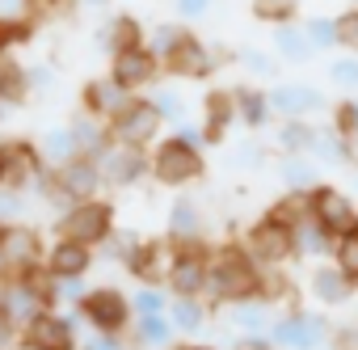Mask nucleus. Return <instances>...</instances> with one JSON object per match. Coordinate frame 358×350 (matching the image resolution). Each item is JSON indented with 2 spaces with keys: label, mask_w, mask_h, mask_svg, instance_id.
<instances>
[{
  "label": "nucleus",
  "mask_w": 358,
  "mask_h": 350,
  "mask_svg": "<svg viewBox=\"0 0 358 350\" xmlns=\"http://www.w3.org/2000/svg\"><path fill=\"white\" fill-rule=\"evenodd\" d=\"M114 228V207L97 195V199H80V203H72L68 211H59V220H55V232L59 237H68V241H80V245H101V237Z\"/></svg>",
  "instance_id": "nucleus-5"
},
{
  "label": "nucleus",
  "mask_w": 358,
  "mask_h": 350,
  "mask_svg": "<svg viewBox=\"0 0 358 350\" xmlns=\"http://www.w3.org/2000/svg\"><path fill=\"white\" fill-rule=\"evenodd\" d=\"M17 342H22V329L9 321V312H5V308H0V350H13Z\"/></svg>",
  "instance_id": "nucleus-55"
},
{
  "label": "nucleus",
  "mask_w": 358,
  "mask_h": 350,
  "mask_svg": "<svg viewBox=\"0 0 358 350\" xmlns=\"http://www.w3.org/2000/svg\"><path fill=\"white\" fill-rule=\"evenodd\" d=\"M72 5H76L80 13H101V9L110 5V0H72Z\"/></svg>",
  "instance_id": "nucleus-57"
},
{
  "label": "nucleus",
  "mask_w": 358,
  "mask_h": 350,
  "mask_svg": "<svg viewBox=\"0 0 358 350\" xmlns=\"http://www.w3.org/2000/svg\"><path fill=\"white\" fill-rule=\"evenodd\" d=\"M0 186H9V148L0 144Z\"/></svg>",
  "instance_id": "nucleus-58"
},
{
  "label": "nucleus",
  "mask_w": 358,
  "mask_h": 350,
  "mask_svg": "<svg viewBox=\"0 0 358 350\" xmlns=\"http://www.w3.org/2000/svg\"><path fill=\"white\" fill-rule=\"evenodd\" d=\"M110 76L122 85V89H148L156 76H160V59L139 43V47H122V51H114L110 55Z\"/></svg>",
  "instance_id": "nucleus-13"
},
{
  "label": "nucleus",
  "mask_w": 358,
  "mask_h": 350,
  "mask_svg": "<svg viewBox=\"0 0 358 350\" xmlns=\"http://www.w3.org/2000/svg\"><path fill=\"white\" fill-rule=\"evenodd\" d=\"M80 316L76 308H43L30 325H22V342L30 350H80Z\"/></svg>",
  "instance_id": "nucleus-6"
},
{
  "label": "nucleus",
  "mask_w": 358,
  "mask_h": 350,
  "mask_svg": "<svg viewBox=\"0 0 358 350\" xmlns=\"http://www.w3.org/2000/svg\"><path fill=\"white\" fill-rule=\"evenodd\" d=\"M173 5H177V13H182L186 22H199V18H207L215 9V0H173Z\"/></svg>",
  "instance_id": "nucleus-53"
},
{
  "label": "nucleus",
  "mask_w": 358,
  "mask_h": 350,
  "mask_svg": "<svg viewBox=\"0 0 358 350\" xmlns=\"http://www.w3.org/2000/svg\"><path fill=\"white\" fill-rule=\"evenodd\" d=\"M26 207H30V195H26V190H17V186H0V224L22 220Z\"/></svg>",
  "instance_id": "nucleus-46"
},
{
  "label": "nucleus",
  "mask_w": 358,
  "mask_h": 350,
  "mask_svg": "<svg viewBox=\"0 0 358 350\" xmlns=\"http://www.w3.org/2000/svg\"><path fill=\"white\" fill-rule=\"evenodd\" d=\"M291 249H295V258H329V253H333V237H329V228L308 211V216H299V220L291 224Z\"/></svg>",
  "instance_id": "nucleus-24"
},
{
  "label": "nucleus",
  "mask_w": 358,
  "mask_h": 350,
  "mask_svg": "<svg viewBox=\"0 0 358 350\" xmlns=\"http://www.w3.org/2000/svg\"><path fill=\"white\" fill-rule=\"evenodd\" d=\"M97 43H106V51H122V47H139L143 43V26L131 18V13H118L106 22V30H97Z\"/></svg>",
  "instance_id": "nucleus-32"
},
{
  "label": "nucleus",
  "mask_w": 358,
  "mask_h": 350,
  "mask_svg": "<svg viewBox=\"0 0 358 350\" xmlns=\"http://www.w3.org/2000/svg\"><path fill=\"white\" fill-rule=\"evenodd\" d=\"M207 274H211V245L190 241V245H173L164 287L169 295H203L207 300Z\"/></svg>",
  "instance_id": "nucleus-4"
},
{
  "label": "nucleus",
  "mask_w": 358,
  "mask_h": 350,
  "mask_svg": "<svg viewBox=\"0 0 358 350\" xmlns=\"http://www.w3.org/2000/svg\"><path fill=\"white\" fill-rule=\"evenodd\" d=\"M80 350H131L127 342H122V333H89L85 342H80Z\"/></svg>",
  "instance_id": "nucleus-52"
},
{
  "label": "nucleus",
  "mask_w": 358,
  "mask_h": 350,
  "mask_svg": "<svg viewBox=\"0 0 358 350\" xmlns=\"http://www.w3.org/2000/svg\"><path fill=\"white\" fill-rule=\"evenodd\" d=\"M341 144H345V160L358 164V127H345L341 131Z\"/></svg>",
  "instance_id": "nucleus-56"
},
{
  "label": "nucleus",
  "mask_w": 358,
  "mask_h": 350,
  "mask_svg": "<svg viewBox=\"0 0 358 350\" xmlns=\"http://www.w3.org/2000/svg\"><path fill=\"white\" fill-rule=\"evenodd\" d=\"M337 47H345V51L358 55V9H350V13L337 18Z\"/></svg>",
  "instance_id": "nucleus-49"
},
{
  "label": "nucleus",
  "mask_w": 358,
  "mask_h": 350,
  "mask_svg": "<svg viewBox=\"0 0 358 350\" xmlns=\"http://www.w3.org/2000/svg\"><path fill=\"white\" fill-rule=\"evenodd\" d=\"M312 135H316V127L308 118H282L278 122V148L282 152H308L312 148Z\"/></svg>",
  "instance_id": "nucleus-38"
},
{
  "label": "nucleus",
  "mask_w": 358,
  "mask_h": 350,
  "mask_svg": "<svg viewBox=\"0 0 358 350\" xmlns=\"http://www.w3.org/2000/svg\"><path fill=\"white\" fill-rule=\"evenodd\" d=\"M232 102H236V122H245L249 131H257V127H266L270 122V97H266V89H249V85H241V89H232Z\"/></svg>",
  "instance_id": "nucleus-31"
},
{
  "label": "nucleus",
  "mask_w": 358,
  "mask_h": 350,
  "mask_svg": "<svg viewBox=\"0 0 358 350\" xmlns=\"http://www.w3.org/2000/svg\"><path fill=\"white\" fill-rule=\"evenodd\" d=\"M224 312H228V329H232V333H270V325H274L270 295L232 300V304H224Z\"/></svg>",
  "instance_id": "nucleus-19"
},
{
  "label": "nucleus",
  "mask_w": 358,
  "mask_h": 350,
  "mask_svg": "<svg viewBox=\"0 0 358 350\" xmlns=\"http://www.w3.org/2000/svg\"><path fill=\"white\" fill-rule=\"evenodd\" d=\"M308 287H312V295H316L324 308H337V304H350V295H354V287H358V283H354L337 262H324V266H316V270H312Z\"/></svg>",
  "instance_id": "nucleus-21"
},
{
  "label": "nucleus",
  "mask_w": 358,
  "mask_h": 350,
  "mask_svg": "<svg viewBox=\"0 0 358 350\" xmlns=\"http://www.w3.org/2000/svg\"><path fill=\"white\" fill-rule=\"evenodd\" d=\"M266 156H270V148H266V144H257V139H241V144L232 148L228 164H232V169H262V164H266Z\"/></svg>",
  "instance_id": "nucleus-44"
},
{
  "label": "nucleus",
  "mask_w": 358,
  "mask_h": 350,
  "mask_svg": "<svg viewBox=\"0 0 358 350\" xmlns=\"http://www.w3.org/2000/svg\"><path fill=\"white\" fill-rule=\"evenodd\" d=\"M127 333H131L135 350H169V346H173V337H177V329H173L169 312H148V316H131Z\"/></svg>",
  "instance_id": "nucleus-23"
},
{
  "label": "nucleus",
  "mask_w": 358,
  "mask_h": 350,
  "mask_svg": "<svg viewBox=\"0 0 358 350\" xmlns=\"http://www.w3.org/2000/svg\"><path fill=\"white\" fill-rule=\"evenodd\" d=\"M85 156H93V164L101 169V182L106 186H135V182H143L148 173H152V160H148V148H135V144H122V139H106L97 152H85Z\"/></svg>",
  "instance_id": "nucleus-3"
},
{
  "label": "nucleus",
  "mask_w": 358,
  "mask_h": 350,
  "mask_svg": "<svg viewBox=\"0 0 358 350\" xmlns=\"http://www.w3.org/2000/svg\"><path fill=\"white\" fill-rule=\"evenodd\" d=\"M0 308H5L9 321L22 329V325H30L47 304H43V295H38V287H34L30 274H9L5 283H0Z\"/></svg>",
  "instance_id": "nucleus-17"
},
{
  "label": "nucleus",
  "mask_w": 358,
  "mask_h": 350,
  "mask_svg": "<svg viewBox=\"0 0 358 350\" xmlns=\"http://www.w3.org/2000/svg\"><path fill=\"white\" fill-rule=\"evenodd\" d=\"M266 295V270L249 258L245 245H224L211 249V274H207V304H232Z\"/></svg>",
  "instance_id": "nucleus-1"
},
{
  "label": "nucleus",
  "mask_w": 358,
  "mask_h": 350,
  "mask_svg": "<svg viewBox=\"0 0 358 350\" xmlns=\"http://www.w3.org/2000/svg\"><path fill=\"white\" fill-rule=\"evenodd\" d=\"M329 80H333L337 89H345V93H354V89H358V55H337V59L329 64Z\"/></svg>",
  "instance_id": "nucleus-47"
},
{
  "label": "nucleus",
  "mask_w": 358,
  "mask_h": 350,
  "mask_svg": "<svg viewBox=\"0 0 358 350\" xmlns=\"http://www.w3.org/2000/svg\"><path fill=\"white\" fill-rule=\"evenodd\" d=\"M312 216L329 228V237H341V232L358 228V207H354V199L341 195L337 186H324V182L312 190Z\"/></svg>",
  "instance_id": "nucleus-16"
},
{
  "label": "nucleus",
  "mask_w": 358,
  "mask_h": 350,
  "mask_svg": "<svg viewBox=\"0 0 358 350\" xmlns=\"http://www.w3.org/2000/svg\"><path fill=\"white\" fill-rule=\"evenodd\" d=\"M232 122H236L232 89H211V93H207V102H203V127H207L211 144H215V139H224V131H228Z\"/></svg>",
  "instance_id": "nucleus-29"
},
{
  "label": "nucleus",
  "mask_w": 358,
  "mask_h": 350,
  "mask_svg": "<svg viewBox=\"0 0 358 350\" xmlns=\"http://www.w3.org/2000/svg\"><path fill=\"white\" fill-rule=\"evenodd\" d=\"M152 106H156V114L169 122V127H177L182 118H190V106H186V97L177 93V89H156L152 97H148Z\"/></svg>",
  "instance_id": "nucleus-40"
},
{
  "label": "nucleus",
  "mask_w": 358,
  "mask_h": 350,
  "mask_svg": "<svg viewBox=\"0 0 358 350\" xmlns=\"http://www.w3.org/2000/svg\"><path fill=\"white\" fill-rule=\"evenodd\" d=\"M0 93L13 97V102H26V93H30V85H26V68H22L13 55H5V51H0Z\"/></svg>",
  "instance_id": "nucleus-39"
},
{
  "label": "nucleus",
  "mask_w": 358,
  "mask_h": 350,
  "mask_svg": "<svg viewBox=\"0 0 358 350\" xmlns=\"http://www.w3.org/2000/svg\"><path fill=\"white\" fill-rule=\"evenodd\" d=\"M26 85H30V93H51V85H55V68H51V64H34V68H26Z\"/></svg>",
  "instance_id": "nucleus-51"
},
{
  "label": "nucleus",
  "mask_w": 358,
  "mask_h": 350,
  "mask_svg": "<svg viewBox=\"0 0 358 350\" xmlns=\"http://www.w3.org/2000/svg\"><path fill=\"white\" fill-rule=\"evenodd\" d=\"M303 30H308V38H312L316 51H333L337 47V18H308Z\"/></svg>",
  "instance_id": "nucleus-45"
},
{
  "label": "nucleus",
  "mask_w": 358,
  "mask_h": 350,
  "mask_svg": "<svg viewBox=\"0 0 358 350\" xmlns=\"http://www.w3.org/2000/svg\"><path fill=\"white\" fill-rule=\"evenodd\" d=\"M194 350H220V346H194Z\"/></svg>",
  "instance_id": "nucleus-64"
},
{
  "label": "nucleus",
  "mask_w": 358,
  "mask_h": 350,
  "mask_svg": "<svg viewBox=\"0 0 358 350\" xmlns=\"http://www.w3.org/2000/svg\"><path fill=\"white\" fill-rule=\"evenodd\" d=\"M152 160V178L169 190H182V186H194L203 173H207V160H203V148H190L186 139H156V148L148 152Z\"/></svg>",
  "instance_id": "nucleus-2"
},
{
  "label": "nucleus",
  "mask_w": 358,
  "mask_h": 350,
  "mask_svg": "<svg viewBox=\"0 0 358 350\" xmlns=\"http://www.w3.org/2000/svg\"><path fill=\"white\" fill-rule=\"evenodd\" d=\"M0 279H9V270H5V258H0Z\"/></svg>",
  "instance_id": "nucleus-61"
},
{
  "label": "nucleus",
  "mask_w": 358,
  "mask_h": 350,
  "mask_svg": "<svg viewBox=\"0 0 358 350\" xmlns=\"http://www.w3.org/2000/svg\"><path fill=\"white\" fill-rule=\"evenodd\" d=\"M173 135H177V139H186L190 148H207V144H211L207 127H203V122H190V118H182V122H177V127H173Z\"/></svg>",
  "instance_id": "nucleus-50"
},
{
  "label": "nucleus",
  "mask_w": 358,
  "mask_h": 350,
  "mask_svg": "<svg viewBox=\"0 0 358 350\" xmlns=\"http://www.w3.org/2000/svg\"><path fill=\"white\" fill-rule=\"evenodd\" d=\"M38 152H43V160L55 169V164L72 160L80 148H76V135H72V127H47V131H43V139H38Z\"/></svg>",
  "instance_id": "nucleus-33"
},
{
  "label": "nucleus",
  "mask_w": 358,
  "mask_h": 350,
  "mask_svg": "<svg viewBox=\"0 0 358 350\" xmlns=\"http://www.w3.org/2000/svg\"><path fill=\"white\" fill-rule=\"evenodd\" d=\"M169 258H173V245H169V241H139V249L127 258V270H131L139 283H160V287H164Z\"/></svg>",
  "instance_id": "nucleus-20"
},
{
  "label": "nucleus",
  "mask_w": 358,
  "mask_h": 350,
  "mask_svg": "<svg viewBox=\"0 0 358 350\" xmlns=\"http://www.w3.org/2000/svg\"><path fill=\"white\" fill-rule=\"evenodd\" d=\"M68 127H72V135H76V148H80V152H97V148L110 139V122H106V118H97V114H89V110H80Z\"/></svg>",
  "instance_id": "nucleus-34"
},
{
  "label": "nucleus",
  "mask_w": 358,
  "mask_h": 350,
  "mask_svg": "<svg viewBox=\"0 0 358 350\" xmlns=\"http://www.w3.org/2000/svg\"><path fill=\"white\" fill-rule=\"evenodd\" d=\"M266 337L278 350H320L333 337V325L320 312H282V316H274Z\"/></svg>",
  "instance_id": "nucleus-10"
},
{
  "label": "nucleus",
  "mask_w": 358,
  "mask_h": 350,
  "mask_svg": "<svg viewBox=\"0 0 358 350\" xmlns=\"http://www.w3.org/2000/svg\"><path fill=\"white\" fill-rule=\"evenodd\" d=\"M241 245L249 249V258H253L262 270H282V266L295 258V249H291V224H282V220L270 216V211L245 232Z\"/></svg>",
  "instance_id": "nucleus-7"
},
{
  "label": "nucleus",
  "mask_w": 358,
  "mask_h": 350,
  "mask_svg": "<svg viewBox=\"0 0 358 350\" xmlns=\"http://www.w3.org/2000/svg\"><path fill=\"white\" fill-rule=\"evenodd\" d=\"M308 156H316L320 164H345V144H341V131H337L333 122H329V127H316Z\"/></svg>",
  "instance_id": "nucleus-35"
},
{
  "label": "nucleus",
  "mask_w": 358,
  "mask_h": 350,
  "mask_svg": "<svg viewBox=\"0 0 358 350\" xmlns=\"http://www.w3.org/2000/svg\"><path fill=\"white\" fill-rule=\"evenodd\" d=\"M76 316L97 329V333H127L131 325V295H122L118 287H89L85 300L76 304Z\"/></svg>",
  "instance_id": "nucleus-8"
},
{
  "label": "nucleus",
  "mask_w": 358,
  "mask_h": 350,
  "mask_svg": "<svg viewBox=\"0 0 358 350\" xmlns=\"http://www.w3.org/2000/svg\"><path fill=\"white\" fill-rule=\"evenodd\" d=\"M43 13V0H0V43L26 34Z\"/></svg>",
  "instance_id": "nucleus-28"
},
{
  "label": "nucleus",
  "mask_w": 358,
  "mask_h": 350,
  "mask_svg": "<svg viewBox=\"0 0 358 350\" xmlns=\"http://www.w3.org/2000/svg\"><path fill=\"white\" fill-rule=\"evenodd\" d=\"M354 195H358V169H354Z\"/></svg>",
  "instance_id": "nucleus-63"
},
{
  "label": "nucleus",
  "mask_w": 358,
  "mask_h": 350,
  "mask_svg": "<svg viewBox=\"0 0 358 350\" xmlns=\"http://www.w3.org/2000/svg\"><path fill=\"white\" fill-rule=\"evenodd\" d=\"M97 262V249L93 245H80V241H68V237H59L51 249H47V270H55V274H89V266Z\"/></svg>",
  "instance_id": "nucleus-25"
},
{
  "label": "nucleus",
  "mask_w": 358,
  "mask_h": 350,
  "mask_svg": "<svg viewBox=\"0 0 358 350\" xmlns=\"http://www.w3.org/2000/svg\"><path fill=\"white\" fill-rule=\"evenodd\" d=\"M274 51H278L287 64H308V59L316 55V47H312L303 22H278V26H274Z\"/></svg>",
  "instance_id": "nucleus-27"
},
{
  "label": "nucleus",
  "mask_w": 358,
  "mask_h": 350,
  "mask_svg": "<svg viewBox=\"0 0 358 350\" xmlns=\"http://www.w3.org/2000/svg\"><path fill=\"white\" fill-rule=\"evenodd\" d=\"M354 283H358V228H350V232H341V237H333V253H329Z\"/></svg>",
  "instance_id": "nucleus-41"
},
{
  "label": "nucleus",
  "mask_w": 358,
  "mask_h": 350,
  "mask_svg": "<svg viewBox=\"0 0 358 350\" xmlns=\"http://www.w3.org/2000/svg\"><path fill=\"white\" fill-rule=\"evenodd\" d=\"M345 102H350V118H354L350 127H358V93H354V97H345Z\"/></svg>",
  "instance_id": "nucleus-60"
},
{
  "label": "nucleus",
  "mask_w": 358,
  "mask_h": 350,
  "mask_svg": "<svg viewBox=\"0 0 358 350\" xmlns=\"http://www.w3.org/2000/svg\"><path fill=\"white\" fill-rule=\"evenodd\" d=\"M182 38H186V30L177 26V22H160V26H152V30L143 34V47H148V51H152V55L164 64V59L173 55V47L182 43Z\"/></svg>",
  "instance_id": "nucleus-37"
},
{
  "label": "nucleus",
  "mask_w": 358,
  "mask_h": 350,
  "mask_svg": "<svg viewBox=\"0 0 358 350\" xmlns=\"http://www.w3.org/2000/svg\"><path fill=\"white\" fill-rule=\"evenodd\" d=\"M51 178H55V186H59L72 203H80V199H97V195L106 190L101 169H97L93 156H85V152H76L72 160L55 164V169H51Z\"/></svg>",
  "instance_id": "nucleus-12"
},
{
  "label": "nucleus",
  "mask_w": 358,
  "mask_h": 350,
  "mask_svg": "<svg viewBox=\"0 0 358 350\" xmlns=\"http://www.w3.org/2000/svg\"><path fill=\"white\" fill-rule=\"evenodd\" d=\"M169 350H194V346H169Z\"/></svg>",
  "instance_id": "nucleus-62"
},
{
  "label": "nucleus",
  "mask_w": 358,
  "mask_h": 350,
  "mask_svg": "<svg viewBox=\"0 0 358 350\" xmlns=\"http://www.w3.org/2000/svg\"><path fill=\"white\" fill-rule=\"evenodd\" d=\"M0 258H5V270L9 274H34L43 262H47V245H43V232L34 224H0Z\"/></svg>",
  "instance_id": "nucleus-9"
},
{
  "label": "nucleus",
  "mask_w": 358,
  "mask_h": 350,
  "mask_svg": "<svg viewBox=\"0 0 358 350\" xmlns=\"http://www.w3.org/2000/svg\"><path fill=\"white\" fill-rule=\"evenodd\" d=\"M241 68L245 72H253V76H262V80H274L278 76V59L270 55V51H262V47H241Z\"/></svg>",
  "instance_id": "nucleus-43"
},
{
  "label": "nucleus",
  "mask_w": 358,
  "mask_h": 350,
  "mask_svg": "<svg viewBox=\"0 0 358 350\" xmlns=\"http://www.w3.org/2000/svg\"><path fill=\"white\" fill-rule=\"evenodd\" d=\"M169 321L177 333H203L211 325V304L203 295H169Z\"/></svg>",
  "instance_id": "nucleus-26"
},
{
  "label": "nucleus",
  "mask_w": 358,
  "mask_h": 350,
  "mask_svg": "<svg viewBox=\"0 0 358 350\" xmlns=\"http://www.w3.org/2000/svg\"><path fill=\"white\" fill-rule=\"evenodd\" d=\"M295 9H299V0H253V13L262 22H295Z\"/></svg>",
  "instance_id": "nucleus-48"
},
{
  "label": "nucleus",
  "mask_w": 358,
  "mask_h": 350,
  "mask_svg": "<svg viewBox=\"0 0 358 350\" xmlns=\"http://www.w3.org/2000/svg\"><path fill=\"white\" fill-rule=\"evenodd\" d=\"M148 312H169V291H160V283H143L131 295V316H148Z\"/></svg>",
  "instance_id": "nucleus-42"
},
{
  "label": "nucleus",
  "mask_w": 358,
  "mask_h": 350,
  "mask_svg": "<svg viewBox=\"0 0 358 350\" xmlns=\"http://www.w3.org/2000/svg\"><path fill=\"white\" fill-rule=\"evenodd\" d=\"M131 97H135V93H131V89H122L114 76H97V80H89V85H85V110H89V114H97V118H106V122H110V118H114Z\"/></svg>",
  "instance_id": "nucleus-22"
},
{
  "label": "nucleus",
  "mask_w": 358,
  "mask_h": 350,
  "mask_svg": "<svg viewBox=\"0 0 358 350\" xmlns=\"http://www.w3.org/2000/svg\"><path fill=\"white\" fill-rule=\"evenodd\" d=\"M17 106H22V102H13V97H5V93H0V122H5V118L17 110Z\"/></svg>",
  "instance_id": "nucleus-59"
},
{
  "label": "nucleus",
  "mask_w": 358,
  "mask_h": 350,
  "mask_svg": "<svg viewBox=\"0 0 358 350\" xmlns=\"http://www.w3.org/2000/svg\"><path fill=\"white\" fill-rule=\"evenodd\" d=\"M232 350H278V346H274L266 333H236Z\"/></svg>",
  "instance_id": "nucleus-54"
},
{
  "label": "nucleus",
  "mask_w": 358,
  "mask_h": 350,
  "mask_svg": "<svg viewBox=\"0 0 358 350\" xmlns=\"http://www.w3.org/2000/svg\"><path fill=\"white\" fill-rule=\"evenodd\" d=\"M169 245H190V241H207V216L190 195H177L169 207Z\"/></svg>",
  "instance_id": "nucleus-18"
},
{
  "label": "nucleus",
  "mask_w": 358,
  "mask_h": 350,
  "mask_svg": "<svg viewBox=\"0 0 358 350\" xmlns=\"http://www.w3.org/2000/svg\"><path fill=\"white\" fill-rule=\"evenodd\" d=\"M266 97H270V110L278 118H312V114H320L329 106L316 85H299V80L274 85V89H266Z\"/></svg>",
  "instance_id": "nucleus-15"
},
{
  "label": "nucleus",
  "mask_w": 358,
  "mask_h": 350,
  "mask_svg": "<svg viewBox=\"0 0 358 350\" xmlns=\"http://www.w3.org/2000/svg\"><path fill=\"white\" fill-rule=\"evenodd\" d=\"M278 178H282L287 190H299V195H308V190L320 186V173H316V164L308 160V152H282V160H278Z\"/></svg>",
  "instance_id": "nucleus-30"
},
{
  "label": "nucleus",
  "mask_w": 358,
  "mask_h": 350,
  "mask_svg": "<svg viewBox=\"0 0 358 350\" xmlns=\"http://www.w3.org/2000/svg\"><path fill=\"white\" fill-rule=\"evenodd\" d=\"M160 127H164V118H160L156 106H152L148 97H139V93L110 118V135L122 139V144H135V148L156 144V139H160Z\"/></svg>",
  "instance_id": "nucleus-11"
},
{
  "label": "nucleus",
  "mask_w": 358,
  "mask_h": 350,
  "mask_svg": "<svg viewBox=\"0 0 358 350\" xmlns=\"http://www.w3.org/2000/svg\"><path fill=\"white\" fill-rule=\"evenodd\" d=\"M160 68H169L173 76H186V80H203V76H211V72L220 68V55H215V47H211V43H203V38L186 34L182 43L173 47V55H169Z\"/></svg>",
  "instance_id": "nucleus-14"
},
{
  "label": "nucleus",
  "mask_w": 358,
  "mask_h": 350,
  "mask_svg": "<svg viewBox=\"0 0 358 350\" xmlns=\"http://www.w3.org/2000/svg\"><path fill=\"white\" fill-rule=\"evenodd\" d=\"M135 249H139V237H135L131 228H118V224H114V228L101 237L97 258H101V262H122V266H127V258H131Z\"/></svg>",
  "instance_id": "nucleus-36"
}]
</instances>
